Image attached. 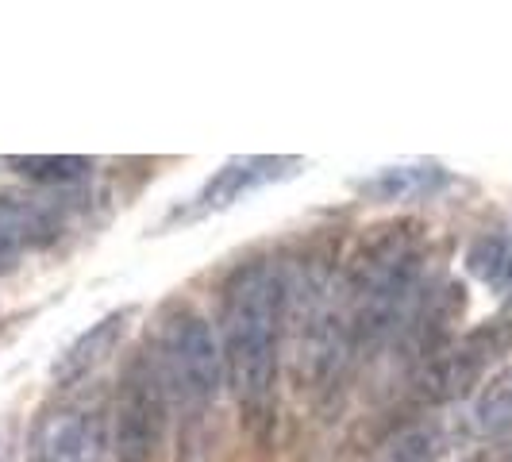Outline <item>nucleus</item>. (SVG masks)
I'll return each mask as SVG.
<instances>
[{"mask_svg":"<svg viewBox=\"0 0 512 462\" xmlns=\"http://www.w3.org/2000/svg\"><path fill=\"white\" fill-rule=\"evenodd\" d=\"M289 282L274 262H247L224 285V370L243 405H262L278 374Z\"/></svg>","mask_w":512,"mask_h":462,"instance_id":"f257e3e1","label":"nucleus"},{"mask_svg":"<svg viewBox=\"0 0 512 462\" xmlns=\"http://www.w3.org/2000/svg\"><path fill=\"white\" fill-rule=\"evenodd\" d=\"M158 374L166 385V397H174L181 409L201 412L216 401L224 378V347L197 312H178L158 343Z\"/></svg>","mask_w":512,"mask_h":462,"instance_id":"f03ea898","label":"nucleus"},{"mask_svg":"<svg viewBox=\"0 0 512 462\" xmlns=\"http://www.w3.org/2000/svg\"><path fill=\"white\" fill-rule=\"evenodd\" d=\"M166 428V385L154 359H135L116 401V462H154Z\"/></svg>","mask_w":512,"mask_h":462,"instance_id":"7ed1b4c3","label":"nucleus"},{"mask_svg":"<svg viewBox=\"0 0 512 462\" xmlns=\"http://www.w3.org/2000/svg\"><path fill=\"white\" fill-rule=\"evenodd\" d=\"M297 170H301V158H270V154L231 158V162H224V166L201 185V193L193 197V212H220V208H231L235 201L251 197V193L274 185V181L293 178Z\"/></svg>","mask_w":512,"mask_h":462,"instance_id":"20e7f679","label":"nucleus"},{"mask_svg":"<svg viewBox=\"0 0 512 462\" xmlns=\"http://www.w3.org/2000/svg\"><path fill=\"white\" fill-rule=\"evenodd\" d=\"M27 462H104V420L97 412L47 416L31 436Z\"/></svg>","mask_w":512,"mask_h":462,"instance_id":"39448f33","label":"nucleus"},{"mask_svg":"<svg viewBox=\"0 0 512 462\" xmlns=\"http://www.w3.org/2000/svg\"><path fill=\"white\" fill-rule=\"evenodd\" d=\"M66 205L54 201H16L0 197V274H8L24 251L51 243L62 228Z\"/></svg>","mask_w":512,"mask_h":462,"instance_id":"423d86ee","label":"nucleus"},{"mask_svg":"<svg viewBox=\"0 0 512 462\" xmlns=\"http://www.w3.org/2000/svg\"><path fill=\"white\" fill-rule=\"evenodd\" d=\"M124 328H128V312H112V316L97 320L89 332L77 335L74 343L66 347V355L54 362V382L74 385L77 378H85V374L124 339Z\"/></svg>","mask_w":512,"mask_h":462,"instance_id":"0eeeda50","label":"nucleus"},{"mask_svg":"<svg viewBox=\"0 0 512 462\" xmlns=\"http://www.w3.org/2000/svg\"><path fill=\"white\" fill-rule=\"evenodd\" d=\"M447 185V170L436 162H409V166H385L382 174L362 181V193L378 201H412V197H432Z\"/></svg>","mask_w":512,"mask_h":462,"instance_id":"6e6552de","label":"nucleus"},{"mask_svg":"<svg viewBox=\"0 0 512 462\" xmlns=\"http://www.w3.org/2000/svg\"><path fill=\"white\" fill-rule=\"evenodd\" d=\"M478 428L489 432V436H501V432L512 428V378L497 382L478 401Z\"/></svg>","mask_w":512,"mask_h":462,"instance_id":"1a4fd4ad","label":"nucleus"},{"mask_svg":"<svg viewBox=\"0 0 512 462\" xmlns=\"http://www.w3.org/2000/svg\"><path fill=\"white\" fill-rule=\"evenodd\" d=\"M12 166L39 181H77L89 170L85 158H12Z\"/></svg>","mask_w":512,"mask_h":462,"instance_id":"9d476101","label":"nucleus"},{"mask_svg":"<svg viewBox=\"0 0 512 462\" xmlns=\"http://www.w3.org/2000/svg\"><path fill=\"white\" fill-rule=\"evenodd\" d=\"M432 447H436V432L432 428H412L378 462H428L432 459Z\"/></svg>","mask_w":512,"mask_h":462,"instance_id":"9b49d317","label":"nucleus"},{"mask_svg":"<svg viewBox=\"0 0 512 462\" xmlns=\"http://www.w3.org/2000/svg\"><path fill=\"white\" fill-rule=\"evenodd\" d=\"M505 285H512V239H509V266H505Z\"/></svg>","mask_w":512,"mask_h":462,"instance_id":"f8f14e48","label":"nucleus"}]
</instances>
